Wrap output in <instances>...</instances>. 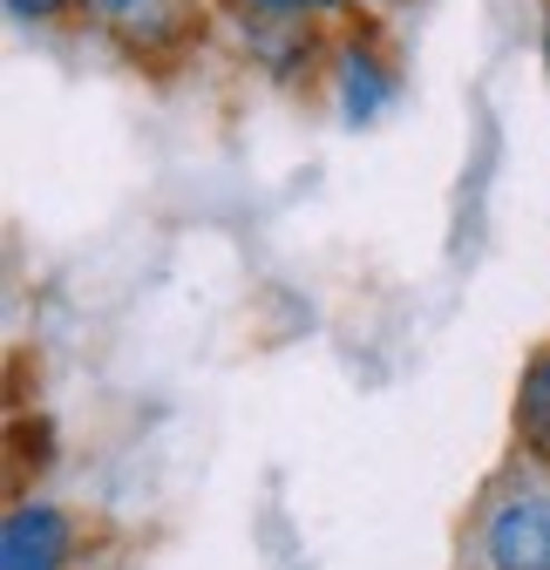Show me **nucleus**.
Here are the masks:
<instances>
[{"label":"nucleus","mask_w":550,"mask_h":570,"mask_svg":"<svg viewBox=\"0 0 550 570\" xmlns=\"http://www.w3.org/2000/svg\"><path fill=\"white\" fill-rule=\"evenodd\" d=\"M475 550H483V570H550V469L517 475L490 495Z\"/></svg>","instance_id":"obj_1"},{"label":"nucleus","mask_w":550,"mask_h":570,"mask_svg":"<svg viewBox=\"0 0 550 570\" xmlns=\"http://www.w3.org/2000/svg\"><path fill=\"white\" fill-rule=\"evenodd\" d=\"M82 14H96L109 41H122L150 68H164L204 35V0H82Z\"/></svg>","instance_id":"obj_2"},{"label":"nucleus","mask_w":550,"mask_h":570,"mask_svg":"<svg viewBox=\"0 0 550 570\" xmlns=\"http://www.w3.org/2000/svg\"><path fill=\"white\" fill-rule=\"evenodd\" d=\"M367 28L374 21H361V35H333L326 41V82L340 96V122H347V129H367L401 96V68L387 61V48Z\"/></svg>","instance_id":"obj_3"},{"label":"nucleus","mask_w":550,"mask_h":570,"mask_svg":"<svg viewBox=\"0 0 550 570\" xmlns=\"http://www.w3.org/2000/svg\"><path fill=\"white\" fill-rule=\"evenodd\" d=\"M76 557V523L55 503H14L0 523V570H68Z\"/></svg>","instance_id":"obj_4"},{"label":"nucleus","mask_w":550,"mask_h":570,"mask_svg":"<svg viewBox=\"0 0 550 570\" xmlns=\"http://www.w3.org/2000/svg\"><path fill=\"white\" fill-rule=\"evenodd\" d=\"M517 435H523V455L550 469V346H537V361L517 381Z\"/></svg>","instance_id":"obj_5"},{"label":"nucleus","mask_w":550,"mask_h":570,"mask_svg":"<svg viewBox=\"0 0 550 570\" xmlns=\"http://www.w3.org/2000/svg\"><path fill=\"white\" fill-rule=\"evenodd\" d=\"M238 21H333L354 0H225Z\"/></svg>","instance_id":"obj_6"},{"label":"nucleus","mask_w":550,"mask_h":570,"mask_svg":"<svg viewBox=\"0 0 550 570\" xmlns=\"http://www.w3.org/2000/svg\"><path fill=\"white\" fill-rule=\"evenodd\" d=\"M8 14H14L21 28H48V21L82 14V0H8Z\"/></svg>","instance_id":"obj_7"},{"label":"nucleus","mask_w":550,"mask_h":570,"mask_svg":"<svg viewBox=\"0 0 550 570\" xmlns=\"http://www.w3.org/2000/svg\"><path fill=\"white\" fill-rule=\"evenodd\" d=\"M354 8H367V14H381V8H401V0H354Z\"/></svg>","instance_id":"obj_8"},{"label":"nucleus","mask_w":550,"mask_h":570,"mask_svg":"<svg viewBox=\"0 0 550 570\" xmlns=\"http://www.w3.org/2000/svg\"><path fill=\"white\" fill-rule=\"evenodd\" d=\"M543 61H550V0H543Z\"/></svg>","instance_id":"obj_9"}]
</instances>
